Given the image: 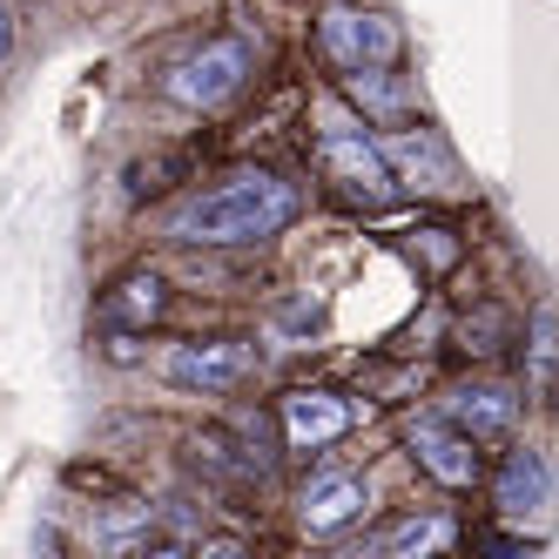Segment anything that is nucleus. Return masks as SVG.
I'll return each instance as SVG.
<instances>
[{"mask_svg": "<svg viewBox=\"0 0 559 559\" xmlns=\"http://www.w3.org/2000/svg\"><path fill=\"white\" fill-rule=\"evenodd\" d=\"M290 223H297V182H284L276 169H243L203 195H189L169 216V236L189 250H250Z\"/></svg>", "mask_w": 559, "mask_h": 559, "instance_id": "f257e3e1", "label": "nucleus"}, {"mask_svg": "<svg viewBox=\"0 0 559 559\" xmlns=\"http://www.w3.org/2000/svg\"><path fill=\"white\" fill-rule=\"evenodd\" d=\"M317 163H324V176L350 195V203H365V210H378V203H391V163H384V148L350 122V115H337V108H324V129H317Z\"/></svg>", "mask_w": 559, "mask_h": 559, "instance_id": "f03ea898", "label": "nucleus"}, {"mask_svg": "<svg viewBox=\"0 0 559 559\" xmlns=\"http://www.w3.org/2000/svg\"><path fill=\"white\" fill-rule=\"evenodd\" d=\"M250 68H257V48L243 41V34H216V41H203L189 61L169 68L163 95L182 102V108H223L236 88L250 82Z\"/></svg>", "mask_w": 559, "mask_h": 559, "instance_id": "7ed1b4c3", "label": "nucleus"}, {"mask_svg": "<svg viewBox=\"0 0 559 559\" xmlns=\"http://www.w3.org/2000/svg\"><path fill=\"white\" fill-rule=\"evenodd\" d=\"M257 365H263V350L243 337H189L163 357V378L182 391H236L257 378Z\"/></svg>", "mask_w": 559, "mask_h": 559, "instance_id": "20e7f679", "label": "nucleus"}, {"mask_svg": "<svg viewBox=\"0 0 559 559\" xmlns=\"http://www.w3.org/2000/svg\"><path fill=\"white\" fill-rule=\"evenodd\" d=\"M317 41H324V55H331L337 68H384V61H397L405 34H397V21H391V14L331 8L324 21H317Z\"/></svg>", "mask_w": 559, "mask_h": 559, "instance_id": "39448f33", "label": "nucleus"}, {"mask_svg": "<svg viewBox=\"0 0 559 559\" xmlns=\"http://www.w3.org/2000/svg\"><path fill=\"white\" fill-rule=\"evenodd\" d=\"M412 452H418V465L438 478V486H478V472H486V459H478V438L472 431H459V425H445V418H418L412 425Z\"/></svg>", "mask_w": 559, "mask_h": 559, "instance_id": "423d86ee", "label": "nucleus"}, {"mask_svg": "<svg viewBox=\"0 0 559 559\" xmlns=\"http://www.w3.org/2000/svg\"><path fill=\"white\" fill-rule=\"evenodd\" d=\"M492 499H499V519H512V526H526V519L546 526V519H552V472H546V459L539 452H512L499 465Z\"/></svg>", "mask_w": 559, "mask_h": 559, "instance_id": "0eeeda50", "label": "nucleus"}, {"mask_svg": "<svg viewBox=\"0 0 559 559\" xmlns=\"http://www.w3.org/2000/svg\"><path fill=\"white\" fill-rule=\"evenodd\" d=\"M350 431V405L331 391H290L284 397V438H290V452H324L337 445V438Z\"/></svg>", "mask_w": 559, "mask_h": 559, "instance_id": "6e6552de", "label": "nucleus"}, {"mask_svg": "<svg viewBox=\"0 0 559 559\" xmlns=\"http://www.w3.org/2000/svg\"><path fill=\"white\" fill-rule=\"evenodd\" d=\"M378 148H384L391 176L412 182V189H445L452 182V163H445V148L431 142V129H391Z\"/></svg>", "mask_w": 559, "mask_h": 559, "instance_id": "1a4fd4ad", "label": "nucleus"}, {"mask_svg": "<svg viewBox=\"0 0 559 559\" xmlns=\"http://www.w3.org/2000/svg\"><path fill=\"white\" fill-rule=\"evenodd\" d=\"M365 506H371L365 478H317V486L304 492V526H310V533H337V526H350Z\"/></svg>", "mask_w": 559, "mask_h": 559, "instance_id": "9d476101", "label": "nucleus"}, {"mask_svg": "<svg viewBox=\"0 0 559 559\" xmlns=\"http://www.w3.org/2000/svg\"><path fill=\"white\" fill-rule=\"evenodd\" d=\"M512 418H519V397L499 384H465L452 397V425L472 438H499V431H512Z\"/></svg>", "mask_w": 559, "mask_h": 559, "instance_id": "9b49d317", "label": "nucleus"}, {"mask_svg": "<svg viewBox=\"0 0 559 559\" xmlns=\"http://www.w3.org/2000/svg\"><path fill=\"white\" fill-rule=\"evenodd\" d=\"M163 304H169V284L155 270H135V276H122V284L102 297V324H155Z\"/></svg>", "mask_w": 559, "mask_h": 559, "instance_id": "f8f14e48", "label": "nucleus"}, {"mask_svg": "<svg viewBox=\"0 0 559 559\" xmlns=\"http://www.w3.org/2000/svg\"><path fill=\"white\" fill-rule=\"evenodd\" d=\"M344 95H350V108H365V115H378V122H391V115H405L418 95H412V82L405 74H391V61L384 68H350V82H344Z\"/></svg>", "mask_w": 559, "mask_h": 559, "instance_id": "ddd939ff", "label": "nucleus"}, {"mask_svg": "<svg viewBox=\"0 0 559 559\" xmlns=\"http://www.w3.org/2000/svg\"><path fill=\"white\" fill-rule=\"evenodd\" d=\"M526 384L533 397H559V310H539L526 324Z\"/></svg>", "mask_w": 559, "mask_h": 559, "instance_id": "4468645a", "label": "nucleus"}, {"mask_svg": "<svg viewBox=\"0 0 559 559\" xmlns=\"http://www.w3.org/2000/svg\"><path fill=\"white\" fill-rule=\"evenodd\" d=\"M506 331H512V324H506V310H492V304H478V310L465 317V324H459V344H465L472 357H492V350L506 344Z\"/></svg>", "mask_w": 559, "mask_h": 559, "instance_id": "2eb2a0df", "label": "nucleus"}, {"mask_svg": "<svg viewBox=\"0 0 559 559\" xmlns=\"http://www.w3.org/2000/svg\"><path fill=\"white\" fill-rule=\"evenodd\" d=\"M431 533H438L431 519H405V526H391L378 546H384V552H418V546H431Z\"/></svg>", "mask_w": 559, "mask_h": 559, "instance_id": "dca6fc26", "label": "nucleus"}, {"mask_svg": "<svg viewBox=\"0 0 559 559\" xmlns=\"http://www.w3.org/2000/svg\"><path fill=\"white\" fill-rule=\"evenodd\" d=\"M425 250H431V263L445 270L452 257H459V243H452V229H425Z\"/></svg>", "mask_w": 559, "mask_h": 559, "instance_id": "f3484780", "label": "nucleus"}, {"mask_svg": "<svg viewBox=\"0 0 559 559\" xmlns=\"http://www.w3.org/2000/svg\"><path fill=\"white\" fill-rule=\"evenodd\" d=\"M8 48H14V14H8V0H0V61H8Z\"/></svg>", "mask_w": 559, "mask_h": 559, "instance_id": "a211bd4d", "label": "nucleus"}]
</instances>
